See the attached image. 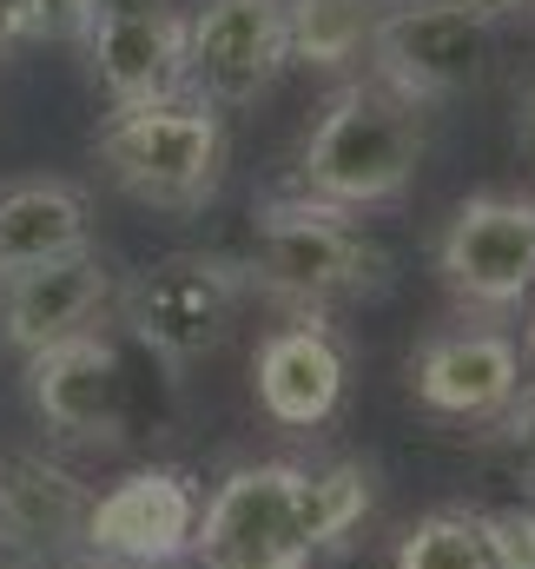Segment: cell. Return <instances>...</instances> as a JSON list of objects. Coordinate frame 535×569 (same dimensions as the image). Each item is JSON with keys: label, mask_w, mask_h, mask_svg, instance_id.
I'll list each match as a JSON object with an SVG mask.
<instances>
[{"label": "cell", "mask_w": 535, "mask_h": 569, "mask_svg": "<svg viewBox=\"0 0 535 569\" xmlns=\"http://www.w3.org/2000/svg\"><path fill=\"white\" fill-rule=\"evenodd\" d=\"M430 146V113L391 93L384 80H351L317 113L311 140L297 152V199H317L331 212L391 206L416 179Z\"/></svg>", "instance_id": "1"}, {"label": "cell", "mask_w": 535, "mask_h": 569, "mask_svg": "<svg viewBox=\"0 0 535 569\" xmlns=\"http://www.w3.org/2000/svg\"><path fill=\"white\" fill-rule=\"evenodd\" d=\"M391 272V259L351 226V212H331L317 199H277L259 212L252 239V284L291 305L297 318H317L324 305L371 298Z\"/></svg>", "instance_id": "2"}, {"label": "cell", "mask_w": 535, "mask_h": 569, "mask_svg": "<svg viewBox=\"0 0 535 569\" xmlns=\"http://www.w3.org/2000/svg\"><path fill=\"white\" fill-rule=\"evenodd\" d=\"M100 166L145 206L192 212L219 192L225 172V127L205 100H152V107H120L100 127Z\"/></svg>", "instance_id": "3"}, {"label": "cell", "mask_w": 535, "mask_h": 569, "mask_svg": "<svg viewBox=\"0 0 535 569\" xmlns=\"http://www.w3.org/2000/svg\"><path fill=\"white\" fill-rule=\"evenodd\" d=\"M364 60H371V80H384L391 93L416 100V107L470 93V87H483V73L496 60V7H476V0L377 7Z\"/></svg>", "instance_id": "4"}, {"label": "cell", "mask_w": 535, "mask_h": 569, "mask_svg": "<svg viewBox=\"0 0 535 569\" xmlns=\"http://www.w3.org/2000/svg\"><path fill=\"white\" fill-rule=\"evenodd\" d=\"M239 298H245V272L205 252H179L159 259L152 272L127 284V325L133 338L165 358V365H199L205 351H219L239 325Z\"/></svg>", "instance_id": "5"}, {"label": "cell", "mask_w": 535, "mask_h": 569, "mask_svg": "<svg viewBox=\"0 0 535 569\" xmlns=\"http://www.w3.org/2000/svg\"><path fill=\"white\" fill-rule=\"evenodd\" d=\"M199 569H304L311 543L297 523V463H245L212 503H199L192 530Z\"/></svg>", "instance_id": "6"}, {"label": "cell", "mask_w": 535, "mask_h": 569, "mask_svg": "<svg viewBox=\"0 0 535 569\" xmlns=\"http://www.w3.org/2000/svg\"><path fill=\"white\" fill-rule=\"evenodd\" d=\"M436 272L456 305L509 311L535 291V199L529 192H476L456 206L436 246Z\"/></svg>", "instance_id": "7"}, {"label": "cell", "mask_w": 535, "mask_h": 569, "mask_svg": "<svg viewBox=\"0 0 535 569\" xmlns=\"http://www.w3.org/2000/svg\"><path fill=\"white\" fill-rule=\"evenodd\" d=\"M284 60H291L284 0H205L185 20V73L199 80L205 107L259 100Z\"/></svg>", "instance_id": "8"}, {"label": "cell", "mask_w": 535, "mask_h": 569, "mask_svg": "<svg viewBox=\"0 0 535 569\" xmlns=\"http://www.w3.org/2000/svg\"><path fill=\"white\" fill-rule=\"evenodd\" d=\"M192 530H199V490L179 470H133L87 503L80 550L113 569H152L185 557Z\"/></svg>", "instance_id": "9"}, {"label": "cell", "mask_w": 535, "mask_h": 569, "mask_svg": "<svg viewBox=\"0 0 535 569\" xmlns=\"http://www.w3.org/2000/svg\"><path fill=\"white\" fill-rule=\"evenodd\" d=\"M87 27V53L100 87L113 93V107H152L172 100V87L185 80V13L165 0H93Z\"/></svg>", "instance_id": "10"}, {"label": "cell", "mask_w": 535, "mask_h": 569, "mask_svg": "<svg viewBox=\"0 0 535 569\" xmlns=\"http://www.w3.org/2000/svg\"><path fill=\"white\" fill-rule=\"evenodd\" d=\"M27 398L60 437L107 443L127 425V371L107 331H73L27 358Z\"/></svg>", "instance_id": "11"}, {"label": "cell", "mask_w": 535, "mask_h": 569, "mask_svg": "<svg viewBox=\"0 0 535 569\" xmlns=\"http://www.w3.org/2000/svg\"><path fill=\"white\" fill-rule=\"evenodd\" d=\"M410 391L436 418H503L523 391V351L503 331H443L416 351Z\"/></svg>", "instance_id": "12"}, {"label": "cell", "mask_w": 535, "mask_h": 569, "mask_svg": "<svg viewBox=\"0 0 535 569\" xmlns=\"http://www.w3.org/2000/svg\"><path fill=\"white\" fill-rule=\"evenodd\" d=\"M107 298H113V272L93 246L73 259H53V266L13 272V279H0V338L33 358L73 331H93Z\"/></svg>", "instance_id": "13"}, {"label": "cell", "mask_w": 535, "mask_h": 569, "mask_svg": "<svg viewBox=\"0 0 535 569\" xmlns=\"http://www.w3.org/2000/svg\"><path fill=\"white\" fill-rule=\"evenodd\" d=\"M252 385H259V405H265L271 425L284 430L331 425V411L344 405V345L331 338V325L291 318L259 345Z\"/></svg>", "instance_id": "14"}, {"label": "cell", "mask_w": 535, "mask_h": 569, "mask_svg": "<svg viewBox=\"0 0 535 569\" xmlns=\"http://www.w3.org/2000/svg\"><path fill=\"white\" fill-rule=\"evenodd\" d=\"M87 503L93 497L73 470L47 457H0V537L20 550H40V563L80 550Z\"/></svg>", "instance_id": "15"}, {"label": "cell", "mask_w": 535, "mask_h": 569, "mask_svg": "<svg viewBox=\"0 0 535 569\" xmlns=\"http://www.w3.org/2000/svg\"><path fill=\"white\" fill-rule=\"evenodd\" d=\"M87 252V199L67 179H27L0 192V279Z\"/></svg>", "instance_id": "16"}, {"label": "cell", "mask_w": 535, "mask_h": 569, "mask_svg": "<svg viewBox=\"0 0 535 569\" xmlns=\"http://www.w3.org/2000/svg\"><path fill=\"white\" fill-rule=\"evenodd\" d=\"M377 503V477L351 457L324 463V470H297V523H304V543L311 550H331L344 543Z\"/></svg>", "instance_id": "17"}, {"label": "cell", "mask_w": 535, "mask_h": 569, "mask_svg": "<svg viewBox=\"0 0 535 569\" xmlns=\"http://www.w3.org/2000/svg\"><path fill=\"white\" fill-rule=\"evenodd\" d=\"M391 569H503L489 510H430L397 537Z\"/></svg>", "instance_id": "18"}, {"label": "cell", "mask_w": 535, "mask_h": 569, "mask_svg": "<svg viewBox=\"0 0 535 569\" xmlns=\"http://www.w3.org/2000/svg\"><path fill=\"white\" fill-rule=\"evenodd\" d=\"M377 0H284V40L304 67H351L371 40Z\"/></svg>", "instance_id": "19"}, {"label": "cell", "mask_w": 535, "mask_h": 569, "mask_svg": "<svg viewBox=\"0 0 535 569\" xmlns=\"http://www.w3.org/2000/svg\"><path fill=\"white\" fill-rule=\"evenodd\" d=\"M489 530H496L503 569H535V477L523 483V497L509 510H489Z\"/></svg>", "instance_id": "20"}, {"label": "cell", "mask_w": 535, "mask_h": 569, "mask_svg": "<svg viewBox=\"0 0 535 569\" xmlns=\"http://www.w3.org/2000/svg\"><path fill=\"white\" fill-rule=\"evenodd\" d=\"M503 443L529 463V477H535V385H523V391H516V405L503 411Z\"/></svg>", "instance_id": "21"}, {"label": "cell", "mask_w": 535, "mask_h": 569, "mask_svg": "<svg viewBox=\"0 0 535 569\" xmlns=\"http://www.w3.org/2000/svg\"><path fill=\"white\" fill-rule=\"evenodd\" d=\"M40 27H47V7H40V0H0V47L40 33Z\"/></svg>", "instance_id": "22"}, {"label": "cell", "mask_w": 535, "mask_h": 569, "mask_svg": "<svg viewBox=\"0 0 535 569\" xmlns=\"http://www.w3.org/2000/svg\"><path fill=\"white\" fill-rule=\"evenodd\" d=\"M516 120H523V140H529V152H535V73L523 80V93H516Z\"/></svg>", "instance_id": "23"}, {"label": "cell", "mask_w": 535, "mask_h": 569, "mask_svg": "<svg viewBox=\"0 0 535 569\" xmlns=\"http://www.w3.org/2000/svg\"><path fill=\"white\" fill-rule=\"evenodd\" d=\"M40 569H113V563H100V557H87V550H67V557H47Z\"/></svg>", "instance_id": "24"}, {"label": "cell", "mask_w": 535, "mask_h": 569, "mask_svg": "<svg viewBox=\"0 0 535 569\" xmlns=\"http://www.w3.org/2000/svg\"><path fill=\"white\" fill-rule=\"evenodd\" d=\"M476 7H503V0H476Z\"/></svg>", "instance_id": "25"}]
</instances>
